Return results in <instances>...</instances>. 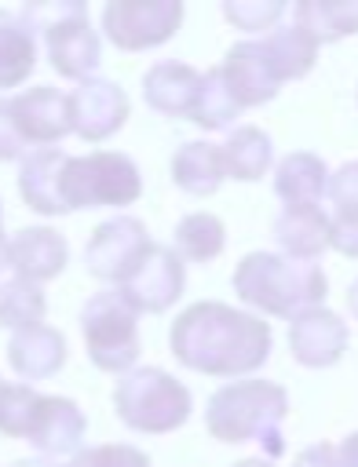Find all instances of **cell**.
Wrapping results in <instances>:
<instances>
[{"label":"cell","mask_w":358,"mask_h":467,"mask_svg":"<svg viewBox=\"0 0 358 467\" xmlns=\"http://www.w3.org/2000/svg\"><path fill=\"white\" fill-rule=\"evenodd\" d=\"M347 321L329 306H311L289 321V350L303 368H329L347 350Z\"/></svg>","instance_id":"12"},{"label":"cell","mask_w":358,"mask_h":467,"mask_svg":"<svg viewBox=\"0 0 358 467\" xmlns=\"http://www.w3.org/2000/svg\"><path fill=\"white\" fill-rule=\"evenodd\" d=\"M40 36H44L47 62H51V69H55L58 77L77 80V84L88 80V77H95V69H99V62H102V44H99V33H95L91 22H88V11L55 22V26L44 29Z\"/></svg>","instance_id":"13"},{"label":"cell","mask_w":358,"mask_h":467,"mask_svg":"<svg viewBox=\"0 0 358 467\" xmlns=\"http://www.w3.org/2000/svg\"><path fill=\"white\" fill-rule=\"evenodd\" d=\"M172 182L190 193V197H212L223 186V157H219V142H205V139H190L172 153Z\"/></svg>","instance_id":"22"},{"label":"cell","mask_w":358,"mask_h":467,"mask_svg":"<svg viewBox=\"0 0 358 467\" xmlns=\"http://www.w3.org/2000/svg\"><path fill=\"white\" fill-rule=\"evenodd\" d=\"M292 467H343V463H340V452L332 441H314V445L296 452Z\"/></svg>","instance_id":"37"},{"label":"cell","mask_w":358,"mask_h":467,"mask_svg":"<svg viewBox=\"0 0 358 467\" xmlns=\"http://www.w3.org/2000/svg\"><path fill=\"white\" fill-rule=\"evenodd\" d=\"M186 288V263L172 244H153V252L135 266V274L117 288L135 314H164Z\"/></svg>","instance_id":"9"},{"label":"cell","mask_w":358,"mask_h":467,"mask_svg":"<svg viewBox=\"0 0 358 467\" xmlns=\"http://www.w3.org/2000/svg\"><path fill=\"white\" fill-rule=\"evenodd\" d=\"M234 467H274V460H267V456H248V460H237Z\"/></svg>","instance_id":"41"},{"label":"cell","mask_w":358,"mask_h":467,"mask_svg":"<svg viewBox=\"0 0 358 467\" xmlns=\"http://www.w3.org/2000/svg\"><path fill=\"white\" fill-rule=\"evenodd\" d=\"M84 11H88V7H84L80 0H40V4H26L18 15L29 22L33 33H44V29H51L55 22L73 18V15H84Z\"/></svg>","instance_id":"33"},{"label":"cell","mask_w":358,"mask_h":467,"mask_svg":"<svg viewBox=\"0 0 358 467\" xmlns=\"http://www.w3.org/2000/svg\"><path fill=\"white\" fill-rule=\"evenodd\" d=\"M66 157L69 153L47 146V150H29L18 161V193H22V201L33 212H40V215H66V204H62V168H66Z\"/></svg>","instance_id":"17"},{"label":"cell","mask_w":358,"mask_h":467,"mask_svg":"<svg viewBox=\"0 0 358 467\" xmlns=\"http://www.w3.org/2000/svg\"><path fill=\"white\" fill-rule=\"evenodd\" d=\"M274 347L270 321L219 299L186 306L168 328V350L179 365L216 379H241L267 365Z\"/></svg>","instance_id":"1"},{"label":"cell","mask_w":358,"mask_h":467,"mask_svg":"<svg viewBox=\"0 0 358 467\" xmlns=\"http://www.w3.org/2000/svg\"><path fill=\"white\" fill-rule=\"evenodd\" d=\"M325 197H329L332 208H351V204H358V161H347V164H340L336 171H329Z\"/></svg>","instance_id":"35"},{"label":"cell","mask_w":358,"mask_h":467,"mask_svg":"<svg viewBox=\"0 0 358 467\" xmlns=\"http://www.w3.org/2000/svg\"><path fill=\"white\" fill-rule=\"evenodd\" d=\"M11 467H62L58 460H47V456H29V460H15Z\"/></svg>","instance_id":"39"},{"label":"cell","mask_w":358,"mask_h":467,"mask_svg":"<svg viewBox=\"0 0 358 467\" xmlns=\"http://www.w3.org/2000/svg\"><path fill=\"white\" fill-rule=\"evenodd\" d=\"M285 416H289V394L281 383L234 379L208 398L205 427L216 441L226 445L259 441L267 460H274L285 452Z\"/></svg>","instance_id":"2"},{"label":"cell","mask_w":358,"mask_h":467,"mask_svg":"<svg viewBox=\"0 0 358 467\" xmlns=\"http://www.w3.org/2000/svg\"><path fill=\"white\" fill-rule=\"evenodd\" d=\"M29 153V146L22 142V135L15 131L11 120V99L0 95V161H22Z\"/></svg>","instance_id":"36"},{"label":"cell","mask_w":358,"mask_h":467,"mask_svg":"<svg viewBox=\"0 0 358 467\" xmlns=\"http://www.w3.org/2000/svg\"><path fill=\"white\" fill-rule=\"evenodd\" d=\"M0 230H4V208H0Z\"/></svg>","instance_id":"43"},{"label":"cell","mask_w":358,"mask_h":467,"mask_svg":"<svg viewBox=\"0 0 358 467\" xmlns=\"http://www.w3.org/2000/svg\"><path fill=\"white\" fill-rule=\"evenodd\" d=\"M66 95H69L73 135H80L84 142H106L110 135H117L124 128V120L132 113L124 88L106 77H88Z\"/></svg>","instance_id":"10"},{"label":"cell","mask_w":358,"mask_h":467,"mask_svg":"<svg viewBox=\"0 0 358 467\" xmlns=\"http://www.w3.org/2000/svg\"><path fill=\"white\" fill-rule=\"evenodd\" d=\"M219 157H223V175L237 179V182H256L270 171L274 164V142L263 128L256 124H237L223 142H219Z\"/></svg>","instance_id":"23"},{"label":"cell","mask_w":358,"mask_h":467,"mask_svg":"<svg viewBox=\"0 0 358 467\" xmlns=\"http://www.w3.org/2000/svg\"><path fill=\"white\" fill-rule=\"evenodd\" d=\"M150 252H153V237L146 223L135 215H113L91 230L84 244V270L95 281L121 288Z\"/></svg>","instance_id":"7"},{"label":"cell","mask_w":358,"mask_h":467,"mask_svg":"<svg viewBox=\"0 0 358 467\" xmlns=\"http://www.w3.org/2000/svg\"><path fill=\"white\" fill-rule=\"evenodd\" d=\"M329 248H336L347 259H358V204L332 208V215H329Z\"/></svg>","instance_id":"34"},{"label":"cell","mask_w":358,"mask_h":467,"mask_svg":"<svg viewBox=\"0 0 358 467\" xmlns=\"http://www.w3.org/2000/svg\"><path fill=\"white\" fill-rule=\"evenodd\" d=\"M183 26L179 0H110L102 7V33L121 51H146L168 44Z\"/></svg>","instance_id":"8"},{"label":"cell","mask_w":358,"mask_h":467,"mask_svg":"<svg viewBox=\"0 0 358 467\" xmlns=\"http://www.w3.org/2000/svg\"><path fill=\"white\" fill-rule=\"evenodd\" d=\"M336 452H340V463H343V467H358V431L347 434V438L336 445Z\"/></svg>","instance_id":"38"},{"label":"cell","mask_w":358,"mask_h":467,"mask_svg":"<svg viewBox=\"0 0 358 467\" xmlns=\"http://www.w3.org/2000/svg\"><path fill=\"white\" fill-rule=\"evenodd\" d=\"M263 51H267L270 69H274V77L281 84L307 77L314 69V62H318V40L300 22H278L263 36Z\"/></svg>","instance_id":"24"},{"label":"cell","mask_w":358,"mask_h":467,"mask_svg":"<svg viewBox=\"0 0 358 467\" xmlns=\"http://www.w3.org/2000/svg\"><path fill=\"white\" fill-rule=\"evenodd\" d=\"M234 296L270 317H296L325 303L329 277L318 263H300L281 252H248L234 266Z\"/></svg>","instance_id":"3"},{"label":"cell","mask_w":358,"mask_h":467,"mask_svg":"<svg viewBox=\"0 0 358 467\" xmlns=\"http://www.w3.org/2000/svg\"><path fill=\"white\" fill-rule=\"evenodd\" d=\"M80 336L84 350L95 368L124 376L135 368L142 339H139V314L121 299L117 288L95 292L80 306Z\"/></svg>","instance_id":"6"},{"label":"cell","mask_w":358,"mask_h":467,"mask_svg":"<svg viewBox=\"0 0 358 467\" xmlns=\"http://www.w3.org/2000/svg\"><path fill=\"white\" fill-rule=\"evenodd\" d=\"M37 69V33L18 11H0V91L18 88Z\"/></svg>","instance_id":"25"},{"label":"cell","mask_w":358,"mask_h":467,"mask_svg":"<svg viewBox=\"0 0 358 467\" xmlns=\"http://www.w3.org/2000/svg\"><path fill=\"white\" fill-rule=\"evenodd\" d=\"M0 270H7V237L0 230Z\"/></svg>","instance_id":"42"},{"label":"cell","mask_w":358,"mask_h":467,"mask_svg":"<svg viewBox=\"0 0 358 467\" xmlns=\"http://www.w3.org/2000/svg\"><path fill=\"white\" fill-rule=\"evenodd\" d=\"M40 394L29 383H4L0 387V434L7 438H26L33 412H37Z\"/></svg>","instance_id":"30"},{"label":"cell","mask_w":358,"mask_h":467,"mask_svg":"<svg viewBox=\"0 0 358 467\" xmlns=\"http://www.w3.org/2000/svg\"><path fill=\"white\" fill-rule=\"evenodd\" d=\"M274 241L281 255L314 263L329 248V212L321 204H303V208H281L274 219Z\"/></svg>","instance_id":"20"},{"label":"cell","mask_w":358,"mask_h":467,"mask_svg":"<svg viewBox=\"0 0 358 467\" xmlns=\"http://www.w3.org/2000/svg\"><path fill=\"white\" fill-rule=\"evenodd\" d=\"M66 467H150V456L128 441H110L80 449Z\"/></svg>","instance_id":"32"},{"label":"cell","mask_w":358,"mask_h":467,"mask_svg":"<svg viewBox=\"0 0 358 467\" xmlns=\"http://www.w3.org/2000/svg\"><path fill=\"white\" fill-rule=\"evenodd\" d=\"M292 22H300L318 47L336 44L343 36H358V0H300L292 7Z\"/></svg>","instance_id":"26"},{"label":"cell","mask_w":358,"mask_h":467,"mask_svg":"<svg viewBox=\"0 0 358 467\" xmlns=\"http://www.w3.org/2000/svg\"><path fill=\"white\" fill-rule=\"evenodd\" d=\"M84 434H88V420H84V412H80V405L73 398L40 394L33 423H29V434H26V441L33 449H40V456H47V460L66 456V452L77 456Z\"/></svg>","instance_id":"15"},{"label":"cell","mask_w":358,"mask_h":467,"mask_svg":"<svg viewBox=\"0 0 358 467\" xmlns=\"http://www.w3.org/2000/svg\"><path fill=\"white\" fill-rule=\"evenodd\" d=\"M7 361L22 379H51L66 365V336L51 325H33L22 332H11L7 339Z\"/></svg>","instance_id":"19"},{"label":"cell","mask_w":358,"mask_h":467,"mask_svg":"<svg viewBox=\"0 0 358 467\" xmlns=\"http://www.w3.org/2000/svg\"><path fill=\"white\" fill-rule=\"evenodd\" d=\"M11 120H15V131L22 135L26 146L47 150V146L62 142L73 131V124H69V95L51 88V84L26 88V91L11 95Z\"/></svg>","instance_id":"11"},{"label":"cell","mask_w":358,"mask_h":467,"mask_svg":"<svg viewBox=\"0 0 358 467\" xmlns=\"http://www.w3.org/2000/svg\"><path fill=\"white\" fill-rule=\"evenodd\" d=\"M347 310H351V317L358 321V277H354L351 288H347Z\"/></svg>","instance_id":"40"},{"label":"cell","mask_w":358,"mask_h":467,"mask_svg":"<svg viewBox=\"0 0 358 467\" xmlns=\"http://www.w3.org/2000/svg\"><path fill=\"white\" fill-rule=\"evenodd\" d=\"M69 263V244L51 226H22L7 237V270L29 285H44L58 277Z\"/></svg>","instance_id":"16"},{"label":"cell","mask_w":358,"mask_h":467,"mask_svg":"<svg viewBox=\"0 0 358 467\" xmlns=\"http://www.w3.org/2000/svg\"><path fill=\"white\" fill-rule=\"evenodd\" d=\"M175 255L183 263H212L226 248V226L212 212H190L175 223Z\"/></svg>","instance_id":"27"},{"label":"cell","mask_w":358,"mask_h":467,"mask_svg":"<svg viewBox=\"0 0 358 467\" xmlns=\"http://www.w3.org/2000/svg\"><path fill=\"white\" fill-rule=\"evenodd\" d=\"M142 197L139 164L117 150H95L88 157H66L62 168V204L77 208H124Z\"/></svg>","instance_id":"5"},{"label":"cell","mask_w":358,"mask_h":467,"mask_svg":"<svg viewBox=\"0 0 358 467\" xmlns=\"http://www.w3.org/2000/svg\"><path fill=\"white\" fill-rule=\"evenodd\" d=\"M241 117V106L234 102V95L226 91L223 84V73L219 66H212L208 73H201V88H197V99H194V109H190V120L205 131H234V120Z\"/></svg>","instance_id":"28"},{"label":"cell","mask_w":358,"mask_h":467,"mask_svg":"<svg viewBox=\"0 0 358 467\" xmlns=\"http://www.w3.org/2000/svg\"><path fill=\"white\" fill-rule=\"evenodd\" d=\"M329 186V168L318 153L296 150L278 161L274 168V193L281 197L285 208H303V204H321Z\"/></svg>","instance_id":"21"},{"label":"cell","mask_w":358,"mask_h":467,"mask_svg":"<svg viewBox=\"0 0 358 467\" xmlns=\"http://www.w3.org/2000/svg\"><path fill=\"white\" fill-rule=\"evenodd\" d=\"M113 412L128 431L139 434H172L194 412V394L172 372L146 365L132 368L113 387Z\"/></svg>","instance_id":"4"},{"label":"cell","mask_w":358,"mask_h":467,"mask_svg":"<svg viewBox=\"0 0 358 467\" xmlns=\"http://www.w3.org/2000/svg\"><path fill=\"white\" fill-rule=\"evenodd\" d=\"M44 314H47V299L40 285H29L22 277L0 281V328L22 332L33 325H44Z\"/></svg>","instance_id":"29"},{"label":"cell","mask_w":358,"mask_h":467,"mask_svg":"<svg viewBox=\"0 0 358 467\" xmlns=\"http://www.w3.org/2000/svg\"><path fill=\"white\" fill-rule=\"evenodd\" d=\"M197 88H201V69H194L186 62H172V58L153 62L142 77V99L161 117H186L190 120Z\"/></svg>","instance_id":"18"},{"label":"cell","mask_w":358,"mask_h":467,"mask_svg":"<svg viewBox=\"0 0 358 467\" xmlns=\"http://www.w3.org/2000/svg\"><path fill=\"white\" fill-rule=\"evenodd\" d=\"M219 73H223V84H226V91L234 95V102L241 109L270 102L278 95V88H281V80L270 69L267 51H263V40H237L223 55Z\"/></svg>","instance_id":"14"},{"label":"cell","mask_w":358,"mask_h":467,"mask_svg":"<svg viewBox=\"0 0 358 467\" xmlns=\"http://www.w3.org/2000/svg\"><path fill=\"white\" fill-rule=\"evenodd\" d=\"M0 387H4V379H0Z\"/></svg>","instance_id":"44"},{"label":"cell","mask_w":358,"mask_h":467,"mask_svg":"<svg viewBox=\"0 0 358 467\" xmlns=\"http://www.w3.org/2000/svg\"><path fill=\"white\" fill-rule=\"evenodd\" d=\"M285 15V0H223V18L241 33H270Z\"/></svg>","instance_id":"31"}]
</instances>
